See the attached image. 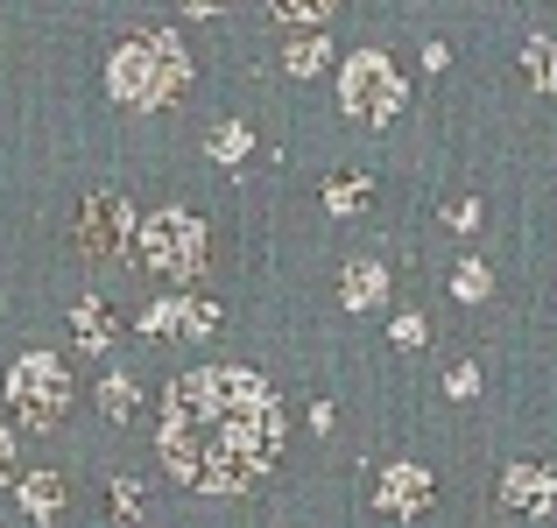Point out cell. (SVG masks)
Segmentation results:
<instances>
[{"mask_svg": "<svg viewBox=\"0 0 557 528\" xmlns=\"http://www.w3.org/2000/svg\"><path fill=\"white\" fill-rule=\"evenodd\" d=\"M184 311L190 303H149V311H141V331H184Z\"/></svg>", "mask_w": 557, "mask_h": 528, "instance_id": "obj_19", "label": "cell"}, {"mask_svg": "<svg viewBox=\"0 0 557 528\" xmlns=\"http://www.w3.org/2000/svg\"><path fill=\"white\" fill-rule=\"evenodd\" d=\"M445 394H451V402H473V394H480V374H473V366H451V374H445Z\"/></svg>", "mask_w": 557, "mask_h": 528, "instance_id": "obj_22", "label": "cell"}, {"mask_svg": "<svg viewBox=\"0 0 557 528\" xmlns=\"http://www.w3.org/2000/svg\"><path fill=\"white\" fill-rule=\"evenodd\" d=\"M522 71H530L536 92H557V42L550 36H530V42H522Z\"/></svg>", "mask_w": 557, "mask_h": 528, "instance_id": "obj_12", "label": "cell"}, {"mask_svg": "<svg viewBox=\"0 0 557 528\" xmlns=\"http://www.w3.org/2000/svg\"><path fill=\"white\" fill-rule=\"evenodd\" d=\"M71 339H78V352H107L113 345V317L99 297H85L78 311H71Z\"/></svg>", "mask_w": 557, "mask_h": 528, "instance_id": "obj_10", "label": "cell"}, {"mask_svg": "<svg viewBox=\"0 0 557 528\" xmlns=\"http://www.w3.org/2000/svg\"><path fill=\"white\" fill-rule=\"evenodd\" d=\"M374 507L381 515H423L431 507V473L423 465H388L381 487H374Z\"/></svg>", "mask_w": 557, "mask_h": 528, "instance_id": "obj_7", "label": "cell"}, {"mask_svg": "<svg viewBox=\"0 0 557 528\" xmlns=\"http://www.w3.org/2000/svg\"><path fill=\"white\" fill-rule=\"evenodd\" d=\"M184 85H190V56H184L177 36H163V28H141V36H127L121 50L107 56V92L121 99V106H135V113L170 106Z\"/></svg>", "mask_w": 557, "mask_h": 528, "instance_id": "obj_2", "label": "cell"}, {"mask_svg": "<svg viewBox=\"0 0 557 528\" xmlns=\"http://www.w3.org/2000/svg\"><path fill=\"white\" fill-rule=\"evenodd\" d=\"M141 507H149V501H141V487H135V479H121V487H113V515H141Z\"/></svg>", "mask_w": 557, "mask_h": 528, "instance_id": "obj_23", "label": "cell"}, {"mask_svg": "<svg viewBox=\"0 0 557 528\" xmlns=\"http://www.w3.org/2000/svg\"><path fill=\"white\" fill-rule=\"evenodd\" d=\"M388 339H395V345H409V352H417L423 339H431V325H423V317H409V311H403V317H395V325H388Z\"/></svg>", "mask_w": 557, "mask_h": 528, "instance_id": "obj_21", "label": "cell"}, {"mask_svg": "<svg viewBox=\"0 0 557 528\" xmlns=\"http://www.w3.org/2000/svg\"><path fill=\"white\" fill-rule=\"evenodd\" d=\"M275 14H283V22H325L332 8H339V0H269Z\"/></svg>", "mask_w": 557, "mask_h": 528, "instance_id": "obj_18", "label": "cell"}, {"mask_svg": "<svg viewBox=\"0 0 557 528\" xmlns=\"http://www.w3.org/2000/svg\"><path fill=\"white\" fill-rule=\"evenodd\" d=\"M368 190H374L368 176H332V184H325V212L332 218H354L360 204H368Z\"/></svg>", "mask_w": 557, "mask_h": 528, "instance_id": "obj_13", "label": "cell"}, {"mask_svg": "<svg viewBox=\"0 0 557 528\" xmlns=\"http://www.w3.org/2000/svg\"><path fill=\"white\" fill-rule=\"evenodd\" d=\"M325 36H297V42H289V50H283V64H289V78H311V71H325Z\"/></svg>", "mask_w": 557, "mask_h": 528, "instance_id": "obj_14", "label": "cell"}, {"mask_svg": "<svg viewBox=\"0 0 557 528\" xmlns=\"http://www.w3.org/2000/svg\"><path fill=\"white\" fill-rule=\"evenodd\" d=\"M163 465L190 493H247L283 458L275 388L247 366H198L163 394Z\"/></svg>", "mask_w": 557, "mask_h": 528, "instance_id": "obj_1", "label": "cell"}, {"mask_svg": "<svg viewBox=\"0 0 557 528\" xmlns=\"http://www.w3.org/2000/svg\"><path fill=\"white\" fill-rule=\"evenodd\" d=\"M487 289H494L487 261H459V275H451V297H459V303H487Z\"/></svg>", "mask_w": 557, "mask_h": 528, "instance_id": "obj_16", "label": "cell"}, {"mask_svg": "<svg viewBox=\"0 0 557 528\" xmlns=\"http://www.w3.org/2000/svg\"><path fill=\"white\" fill-rule=\"evenodd\" d=\"M22 507L36 521H57V515H64V479H57V473H28L22 479Z\"/></svg>", "mask_w": 557, "mask_h": 528, "instance_id": "obj_11", "label": "cell"}, {"mask_svg": "<svg viewBox=\"0 0 557 528\" xmlns=\"http://www.w3.org/2000/svg\"><path fill=\"white\" fill-rule=\"evenodd\" d=\"M339 297H346V311H374V303L388 297V268H381V261H354L346 282H339Z\"/></svg>", "mask_w": 557, "mask_h": 528, "instance_id": "obj_9", "label": "cell"}, {"mask_svg": "<svg viewBox=\"0 0 557 528\" xmlns=\"http://www.w3.org/2000/svg\"><path fill=\"white\" fill-rule=\"evenodd\" d=\"M445 218H451L459 232H473V226H480V204H473V198H459V204H445Z\"/></svg>", "mask_w": 557, "mask_h": 528, "instance_id": "obj_24", "label": "cell"}, {"mask_svg": "<svg viewBox=\"0 0 557 528\" xmlns=\"http://www.w3.org/2000/svg\"><path fill=\"white\" fill-rule=\"evenodd\" d=\"M502 501H508V507H522V515H550L557 479L544 473V465H508V473H502Z\"/></svg>", "mask_w": 557, "mask_h": 528, "instance_id": "obj_8", "label": "cell"}, {"mask_svg": "<svg viewBox=\"0 0 557 528\" xmlns=\"http://www.w3.org/2000/svg\"><path fill=\"white\" fill-rule=\"evenodd\" d=\"M339 106H346V121H395L403 113V78H395V64L381 50H360V56H346V71H339Z\"/></svg>", "mask_w": 557, "mask_h": 528, "instance_id": "obj_5", "label": "cell"}, {"mask_svg": "<svg viewBox=\"0 0 557 528\" xmlns=\"http://www.w3.org/2000/svg\"><path fill=\"white\" fill-rule=\"evenodd\" d=\"M212 331H219V311L212 303H190L184 311V339H212Z\"/></svg>", "mask_w": 557, "mask_h": 528, "instance_id": "obj_20", "label": "cell"}, {"mask_svg": "<svg viewBox=\"0 0 557 528\" xmlns=\"http://www.w3.org/2000/svg\"><path fill=\"white\" fill-rule=\"evenodd\" d=\"M8 458H14V444H8V430H0V479H8Z\"/></svg>", "mask_w": 557, "mask_h": 528, "instance_id": "obj_26", "label": "cell"}, {"mask_svg": "<svg viewBox=\"0 0 557 528\" xmlns=\"http://www.w3.org/2000/svg\"><path fill=\"white\" fill-rule=\"evenodd\" d=\"M135 254H141V268H149V275H198L205 268V218L177 212V204L156 212V218H141Z\"/></svg>", "mask_w": 557, "mask_h": 528, "instance_id": "obj_4", "label": "cell"}, {"mask_svg": "<svg viewBox=\"0 0 557 528\" xmlns=\"http://www.w3.org/2000/svg\"><path fill=\"white\" fill-rule=\"evenodd\" d=\"M247 149H255V135H247L240 121H219L212 127V163H247Z\"/></svg>", "mask_w": 557, "mask_h": 528, "instance_id": "obj_15", "label": "cell"}, {"mask_svg": "<svg viewBox=\"0 0 557 528\" xmlns=\"http://www.w3.org/2000/svg\"><path fill=\"white\" fill-rule=\"evenodd\" d=\"M226 0H184V14H219Z\"/></svg>", "mask_w": 557, "mask_h": 528, "instance_id": "obj_25", "label": "cell"}, {"mask_svg": "<svg viewBox=\"0 0 557 528\" xmlns=\"http://www.w3.org/2000/svg\"><path fill=\"white\" fill-rule=\"evenodd\" d=\"M99 408H107V416H135V380H127V374H107V388H99Z\"/></svg>", "mask_w": 557, "mask_h": 528, "instance_id": "obj_17", "label": "cell"}, {"mask_svg": "<svg viewBox=\"0 0 557 528\" xmlns=\"http://www.w3.org/2000/svg\"><path fill=\"white\" fill-rule=\"evenodd\" d=\"M8 408L28 423V430H50L57 416L71 408V374L57 352H22L8 366Z\"/></svg>", "mask_w": 557, "mask_h": 528, "instance_id": "obj_3", "label": "cell"}, {"mask_svg": "<svg viewBox=\"0 0 557 528\" xmlns=\"http://www.w3.org/2000/svg\"><path fill=\"white\" fill-rule=\"evenodd\" d=\"M127 226H135L127 198H92V204H85V218L71 226V240H78V254H113V247L127 240Z\"/></svg>", "mask_w": 557, "mask_h": 528, "instance_id": "obj_6", "label": "cell"}]
</instances>
